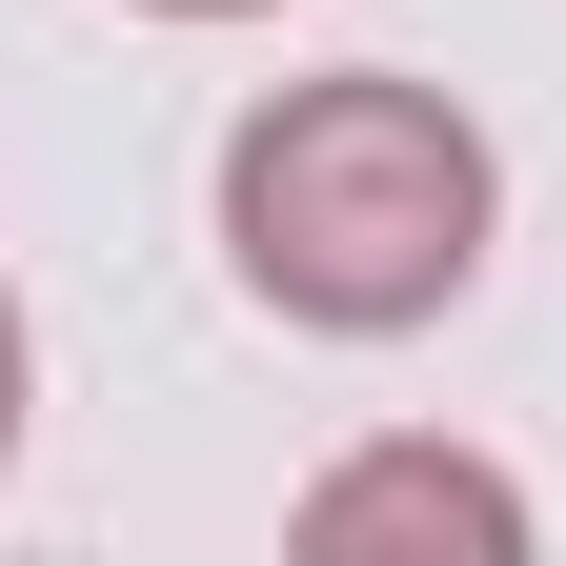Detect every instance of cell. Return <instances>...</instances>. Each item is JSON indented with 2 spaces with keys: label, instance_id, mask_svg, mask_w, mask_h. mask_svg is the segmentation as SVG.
Returning a JSON list of instances; mask_svg holds the SVG:
<instances>
[{
  "label": "cell",
  "instance_id": "6da1fadb",
  "mask_svg": "<svg viewBox=\"0 0 566 566\" xmlns=\"http://www.w3.org/2000/svg\"><path fill=\"white\" fill-rule=\"evenodd\" d=\"M485 223H506L485 122H465L446 82H385V61L283 82V102H243V142H223V263H243V304L324 324V344L446 324L465 283H485Z\"/></svg>",
  "mask_w": 566,
  "mask_h": 566
},
{
  "label": "cell",
  "instance_id": "7a4b0ae2",
  "mask_svg": "<svg viewBox=\"0 0 566 566\" xmlns=\"http://www.w3.org/2000/svg\"><path fill=\"white\" fill-rule=\"evenodd\" d=\"M283 526H304L324 566H365V546H465V566H526V485H506V465H465V446H344Z\"/></svg>",
  "mask_w": 566,
  "mask_h": 566
},
{
  "label": "cell",
  "instance_id": "3957f363",
  "mask_svg": "<svg viewBox=\"0 0 566 566\" xmlns=\"http://www.w3.org/2000/svg\"><path fill=\"white\" fill-rule=\"evenodd\" d=\"M21 405H41V344H21V304H0V465H21Z\"/></svg>",
  "mask_w": 566,
  "mask_h": 566
},
{
  "label": "cell",
  "instance_id": "277c9868",
  "mask_svg": "<svg viewBox=\"0 0 566 566\" xmlns=\"http://www.w3.org/2000/svg\"><path fill=\"white\" fill-rule=\"evenodd\" d=\"M142 21H263V0H142Z\"/></svg>",
  "mask_w": 566,
  "mask_h": 566
}]
</instances>
